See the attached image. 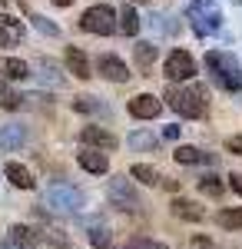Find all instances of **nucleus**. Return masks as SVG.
<instances>
[{"label":"nucleus","mask_w":242,"mask_h":249,"mask_svg":"<svg viewBox=\"0 0 242 249\" xmlns=\"http://www.w3.org/2000/svg\"><path fill=\"white\" fill-rule=\"evenodd\" d=\"M169 103V110H176L186 120H203L209 113V100H206V90L196 87V83H173L163 96Z\"/></svg>","instance_id":"1"},{"label":"nucleus","mask_w":242,"mask_h":249,"mask_svg":"<svg viewBox=\"0 0 242 249\" xmlns=\"http://www.w3.org/2000/svg\"><path fill=\"white\" fill-rule=\"evenodd\" d=\"M206 70L212 83L225 90V93H239L242 90V67H239V57L229 53V50H209L206 53Z\"/></svg>","instance_id":"2"},{"label":"nucleus","mask_w":242,"mask_h":249,"mask_svg":"<svg viewBox=\"0 0 242 249\" xmlns=\"http://www.w3.org/2000/svg\"><path fill=\"white\" fill-rule=\"evenodd\" d=\"M43 206L53 216H76L83 210V193L70 183H50L43 193Z\"/></svg>","instance_id":"3"},{"label":"nucleus","mask_w":242,"mask_h":249,"mask_svg":"<svg viewBox=\"0 0 242 249\" xmlns=\"http://www.w3.org/2000/svg\"><path fill=\"white\" fill-rule=\"evenodd\" d=\"M116 20H120V10L110 7V3H93L80 14V30L86 34H96V37H110L116 34Z\"/></svg>","instance_id":"4"},{"label":"nucleus","mask_w":242,"mask_h":249,"mask_svg":"<svg viewBox=\"0 0 242 249\" xmlns=\"http://www.w3.org/2000/svg\"><path fill=\"white\" fill-rule=\"evenodd\" d=\"M186 20L199 37H209L223 27V14L216 10V0H192L186 7Z\"/></svg>","instance_id":"5"},{"label":"nucleus","mask_w":242,"mask_h":249,"mask_svg":"<svg viewBox=\"0 0 242 249\" xmlns=\"http://www.w3.org/2000/svg\"><path fill=\"white\" fill-rule=\"evenodd\" d=\"M106 199H110L113 210H120V213H139L143 210V199H139V193H136L130 176H110Z\"/></svg>","instance_id":"6"},{"label":"nucleus","mask_w":242,"mask_h":249,"mask_svg":"<svg viewBox=\"0 0 242 249\" xmlns=\"http://www.w3.org/2000/svg\"><path fill=\"white\" fill-rule=\"evenodd\" d=\"M196 73H199V67H196L189 50H169L166 60H163V77L169 83H189Z\"/></svg>","instance_id":"7"},{"label":"nucleus","mask_w":242,"mask_h":249,"mask_svg":"<svg viewBox=\"0 0 242 249\" xmlns=\"http://www.w3.org/2000/svg\"><path fill=\"white\" fill-rule=\"evenodd\" d=\"M80 143H83V146H90V150H103V153L120 146V140H116L106 126H96V123H90V126H83V130H80Z\"/></svg>","instance_id":"8"},{"label":"nucleus","mask_w":242,"mask_h":249,"mask_svg":"<svg viewBox=\"0 0 242 249\" xmlns=\"http://www.w3.org/2000/svg\"><path fill=\"white\" fill-rule=\"evenodd\" d=\"M126 110H130L133 120H156L159 110H163V100L156 93H136L130 103H126Z\"/></svg>","instance_id":"9"},{"label":"nucleus","mask_w":242,"mask_h":249,"mask_svg":"<svg viewBox=\"0 0 242 249\" xmlns=\"http://www.w3.org/2000/svg\"><path fill=\"white\" fill-rule=\"evenodd\" d=\"M96 70H100V77L110 80V83H126L130 80V67L116 57V53H103V57L96 60Z\"/></svg>","instance_id":"10"},{"label":"nucleus","mask_w":242,"mask_h":249,"mask_svg":"<svg viewBox=\"0 0 242 249\" xmlns=\"http://www.w3.org/2000/svg\"><path fill=\"white\" fill-rule=\"evenodd\" d=\"M173 160H176L179 166H199V163L216 166V153H203L199 146H189V143H179V146L173 150Z\"/></svg>","instance_id":"11"},{"label":"nucleus","mask_w":242,"mask_h":249,"mask_svg":"<svg viewBox=\"0 0 242 249\" xmlns=\"http://www.w3.org/2000/svg\"><path fill=\"white\" fill-rule=\"evenodd\" d=\"M27 34V27H23V20L10 17V14H0V50H7V47H17L20 40Z\"/></svg>","instance_id":"12"},{"label":"nucleus","mask_w":242,"mask_h":249,"mask_svg":"<svg viewBox=\"0 0 242 249\" xmlns=\"http://www.w3.org/2000/svg\"><path fill=\"white\" fill-rule=\"evenodd\" d=\"M27 143V126L23 123H3L0 126V153H14Z\"/></svg>","instance_id":"13"},{"label":"nucleus","mask_w":242,"mask_h":249,"mask_svg":"<svg viewBox=\"0 0 242 249\" xmlns=\"http://www.w3.org/2000/svg\"><path fill=\"white\" fill-rule=\"evenodd\" d=\"M76 163H80L86 173H93V176H103V173L110 170L106 153H103V150H90V146H83V150L76 153Z\"/></svg>","instance_id":"14"},{"label":"nucleus","mask_w":242,"mask_h":249,"mask_svg":"<svg viewBox=\"0 0 242 249\" xmlns=\"http://www.w3.org/2000/svg\"><path fill=\"white\" fill-rule=\"evenodd\" d=\"M169 210H173L176 219H186V223H199V219H206V210L196 203V199H186V196H176V199L169 203Z\"/></svg>","instance_id":"15"},{"label":"nucleus","mask_w":242,"mask_h":249,"mask_svg":"<svg viewBox=\"0 0 242 249\" xmlns=\"http://www.w3.org/2000/svg\"><path fill=\"white\" fill-rule=\"evenodd\" d=\"M63 60H67V70H70L73 77H80V80H90V77H93V70H90V57H86L80 47H67Z\"/></svg>","instance_id":"16"},{"label":"nucleus","mask_w":242,"mask_h":249,"mask_svg":"<svg viewBox=\"0 0 242 249\" xmlns=\"http://www.w3.org/2000/svg\"><path fill=\"white\" fill-rule=\"evenodd\" d=\"M3 176H7L10 186H17V190H34V186H37L34 173L27 170L23 163H7V166H3Z\"/></svg>","instance_id":"17"},{"label":"nucleus","mask_w":242,"mask_h":249,"mask_svg":"<svg viewBox=\"0 0 242 249\" xmlns=\"http://www.w3.org/2000/svg\"><path fill=\"white\" fill-rule=\"evenodd\" d=\"M139 27H143V20H139V14L133 10V3H126V7H120V20H116V34H123V37H136V34H139Z\"/></svg>","instance_id":"18"},{"label":"nucleus","mask_w":242,"mask_h":249,"mask_svg":"<svg viewBox=\"0 0 242 249\" xmlns=\"http://www.w3.org/2000/svg\"><path fill=\"white\" fill-rule=\"evenodd\" d=\"M126 143H130L133 153H146V150H156L159 146V133H153V130H133L126 136Z\"/></svg>","instance_id":"19"},{"label":"nucleus","mask_w":242,"mask_h":249,"mask_svg":"<svg viewBox=\"0 0 242 249\" xmlns=\"http://www.w3.org/2000/svg\"><path fill=\"white\" fill-rule=\"evenodd\" d=\"M130 176L136 183H143V186H163V179H166L163 173L156 170V166H149V163H133Z\"/></svg>","instance_id":"20"},{"label":"nucleus","mask_w":242,"mask_h":249,"mask_svg":"<svg viewBox=\"0 0 242 249\" xmlns=\"http://www.w3.org/2000/svg\"><path fill=\"white\" fill-rule=\"evenodd\" d=\"M73 110H76V113H96V116H106V113H110V107H106L100 96H93V93L76 96V100H73Z\"/></svg>","instance_id":"21"},{"label":"nucleus","mask_w":242,"mask_h":249,"mask_svg":"<svg viewBox=\"0 0 242 249\" xmlns=\"http://www.w3.org/2000/svg\"><path fill=\"white\" fill-rule=\"evenodd\" d=\"M0 73H3V80H27L30 77V63L20 57H7L0 63Z\"/></svg>","instance_id":"22"},{"label":"nucleus","mask_w":242,"mask_h":249,"mask_svg":"<svg viewBox=\"0 0 242 249\" xmlns=\"http://www.w3.org/2000/svg\"><path fill=\"white\" fill-rule=\"evenodd\" d=\"M90 243H93V249H116L113 246V232H110V226H103L100 219H90Z\"/></svg>","instance_id":"23"},{"label":"nucleus","mask_w":242,"mask_h":249,"mask_svg":"<svg viewBox=\"0 0 242 249\" xmlns=\"http://www.w3.org/2000/svg\"><path fill=\"white\" fill-rule=\"evenodd\" d=\"M216 226H223L229 232H239L242 230V206H225V210L216 213Z\"/></svg>","instance_id":"24"},{"label":"nucleus","mask_w":242,"mask_h":249,"mask_svg":"<svg viewBox=\"0 0 242 249\" xmlns=\"http://www.w3.org/2000/svg\"><path fill=\"white\" fill-rule=\"evenodd\" d=\"M14 243H20L23 249H30V246H37L40 243V236H37V230H30V226H23V223H17V226H10V232H7Z\"/></svg>","instance_id":"25"},{"label":"nucleus","mask_w":242,"mask_h":249,"mask_svg":"<svg viewBox=\"0 0 242 249\" xmlns=\"http://www.w3.org/2000/svg\"><path fill=\"white\" fill-rule=\"evenodd\" d=\"M20 103H23V93L14 90L7 80H0V110H20Z\"/></svg>","instance_id":"26"},{"label":"nucleus","mask_w":242,"mask_h":249,"mask_svg":"<svg viewBox=\"0 0 242 249\" xmlns=\"http://www.w3.org/2000/svg\"><path fill=\"white\" fill-rule=\"evenodd\" d=\"M133 53H136V63H139L143 70H149V67H153V60L159 57V50H156L149 40H139V43H133Z\"/></svg>","instance_id":"27"},{"label":"nucleus","mask_w":242,"mask_h":249,"mask_svg":"<svg viewBox=\"0 0 242 249\" xmlns=\"http://www.w3.org/2000/svg\"><path fill=\"white\" fill-rule=\"evenodd\" d=\"M225 183L216 176V173H206V176H199V193L203 196H223Z\"/></svg>","instance_id":"28"},{"label":"nucleus","mask_w":242,"mask_h":249,"mask_svg":"<svg viewBox=\"0 0 242 249\" xmlns=\"http://www.w3.org/2000/svg\"><path fill=\"white\" fill-rule=\"evenodd\" d=\"M40 80H43V83H50V87H63V73H60L47 57L40 60Z\"/></svg>","instance_id":"29"},{"label":"nucleus","mask_w":242,"mask_h":249,"mask_svg":"<svg viewBox=\"0 0 242 249\" xmlns=\"http://www.w3.org/2000/svg\"><path fill=\"white\" fill-rule=\"evenodd\" d=\"M126 249H169L166 243L153 239V236H130L126 239Z\"/></svg>","instance_id":"30"},{"label":"nucleus","mask_w":242,"mask_h":249,"mask_svg":"<svg viewBox=\"0 0 242 249\" xmlns=\"http://www.w3.org/2000/svg\"><path fill=\"white\" fill-rule=\"evenodd\" d=\"M30 23L37 27L43 37H60V27H56L53 20H47V17H40V14H30Z\"/></svg>","instance_id":"31"},{"label":"nucleus","mask_w":242,"mask_h":249,"mask_svg":"<svg viewBox=\"0 0 242 249\" xmlns=\"http://www.w3.org/2000/svg\"><path fill=\"white\" fill-rule=\"evenodd\" d=\"M186 249H216V243H212V236H203V232H196V236H189Z\"/></svg>","instance_id":"32"},{"label":"nucleus","mask_w":242,"mask_h":249,"mask_svg":"<svg viewBox=\"0 0 242 249\" xmlns=\"http://www.w3.org/2000/svg\"><path fill=\"white\" fill-rule=\"evenodd\" d=\"M225 153L242 156V133H236V136H229V140H225Z\"/></svg>","instance_id":"33"},{"label":"nucleus","mask_w":242,"mask_h":249,"mask_svg":"<svg viewBox=\"0 0 242 249\" xmlns=\"http://www.w3.org/2000/svg\"><path fill=\"white\" fill-rule=\"evenodd\" d=\"M229 190L236 196H242V173H229Z\"/></svg>","instance_id":"34"},{"label":"nucleus","mask_w":242,"mask_h":249,"mask_svg":"<svg viewBox=\"0 0 242 249\" xmlns=\"http://www.w3.org/2000/svg\"><path fill=\"white\" fill-rule=\"evenodd\" d=\"M163 136H166V140H179V126H176V123H169L166 130H163Z\"/></svg>","instance_id":"35"},{"label":"nucleus","mask_w":242,"mask_h":249,"mask_svg":"<svg viewBox=\"0 0 242 249\" xmlns=\"http://www.w3.org/2000/svg\"><path fill=\"white\" fill-rule=\"evenodd\" d=\"M0 249H23V246H20V243H14L10 236H3V239H0Z\"/></svg>","instance_id":"36"},{"label":"nucleus","mask_w":242,"mask_h":249,"mask_svg":"<svg viewBox=\"0 0 242 249\" xmlns=\"http://www.w3.org/2000/svg\"><path fill=\"white\" fill-rule=\"evenodd\" d=\"M53 3H56V7H73L76 0H53Z\"/></svg>","instance_id":"37"},{"label":"nucleus","mask_w":242,"mask_h":249,"mask_svg":"<svg viewBox=\"0 0 242 249\" xmlns=\"http://www.w3.org/2000/svg\"><path fill=\"white\" fill-rule=\"evenodd\" d=\"M130 3H146V0H130Z\"/></svg>","instance_id":"38"},{"label":"nucleus","mask_w":242,"mask_h":249,"mask_svg":"<svg viewBox=\"0 0 242 249\" xmlns=\"http://www.w3.org/2000/svg\"><path fill=\"white\" fill-rule=\"evenodd\" d=\"M0 7H3V0H0Z\"/></svg>","instance_id":"39"},{"label":"nucleus","mask_w":242,"mask_h":249,"mask_svg":"<svg viewBox=\"0 0 242 249\" xmlns=\"http://www.w3.org/2000/svg\"><path fill=\"white\" fill-rule=\"evenodd\" d=\"M236 3H242V0H236Z\"/></svg>","instance_id":"40"}]
</instances>
